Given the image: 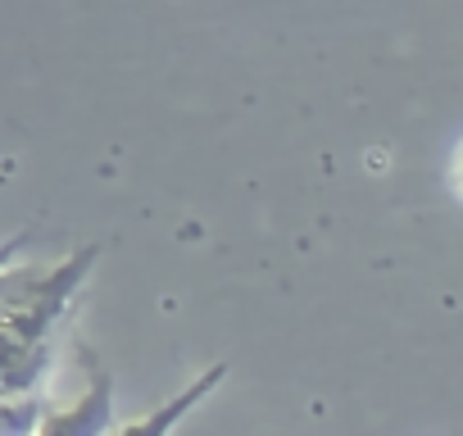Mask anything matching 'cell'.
I'll list each match as a JSON object with an SVG mask.
<instances>
[{"label":"cell","instance_id":"obj_2","mask_svg":"<svg viewBox=\"0 0 463 436\" xmlns=\"http://www.w3.org/2000/svg\"><path fill=\"white\" fill-rule=\"evenodd\" d=\"M87 364V391L69 409H51L37 427V436H105L109 431V373L82 350Z\"/></svg>","mask_w":463,"mask_h":436},{"label":"cell","instance_id":"obj_4","mask_svg":"<svg viewBox=\"0 0 463 436\" xmlns=\"http://www.w3.org/2000/svg\"><path fill=\"white\" fill-rule=\"evenodd\" d=\"M37 418H42V400L37 395L0 400V436H33Z\"/></svg>","mask_w":463,"mask_h":436},{"label":"cell","instance_id":"obj_3","mask_svg":"<svg viewBox=\"0 0 463 436\" xmlns=\"http://www.w3.org/2000/svg\"><path fill=\"white\" fill-rule=\"evenodd\" d=\"M222 382V368H213V373H204V377H195L182 395H173L168 404H159L150 418H137V422H128V427H118L114 436H168L173 431V422H182L186 413H191V404L200 400V395H209L213 386Z\"/></svg>","mask_w":463,"mask_h":436},{"label":"cell","instance_id":"obj_1","mask_svg":"<svg viewBox=\"0 0 463 436\" xmlns=\"http://www.w3.org/2000/svg\"><path fill=\"white\" fill-rule=\"evenodd\" d=\"M96 251H78L73 264H60L51 273H33L28 287H19L10 300H0V346L5 350H42L46 332L60 323L64 305L73 300V291L82 287V278L91 273Z\"/></svg>","mask_w":463,"mask_h":436}]
</instances>
